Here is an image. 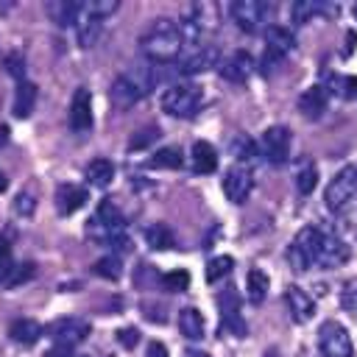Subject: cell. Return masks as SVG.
<instances>
[{
	"label": "cell",
	"mask_w": 357,
	"mask_h": 357,
	"mask_svg": "<svg viewBox=\"0 0 357 357\" xmlns=\"http://www.w3.org/2000/svg\"><path fill=\"white\" fill-rule=\"evenodd\" d=\"M184 47V36H181V28L173 22V20H153L145 33L139 36V50L148 61H156V64H167L173 59H178Z\"/></svg>",
	"instance_id": "1"
},
{
	"label": "cell",
	"mask_w": 357,
	"mask_h": 357,
	"mask_svg": "<svg viewBox=\"0 0 357 357\" xmlns=\"http://www.w3.org/2000/svg\"><path fill=\"white\" fill-rule=\"evenodd\" d=\"M86 234L95 240V243H103V245H112L114 254L120 257V251L126 254L131 248V240L126 237V218L123 212L117 209L114 201H100V206L95 209V215L86 220Z\"/></svg>",
	"instance_id": "2"
},
{
	"label": "cell",
	"mask_w": 357,
	"mask_h": 357,
	"mask_svg": "<svg viewBox=\"0 0 357 357\" xmlns=\"http://www.w3.org/2000/svg\"><path fill=\"white\" fill-rule=\"evenodd\" d=\"M151 86H153V70H151L145 61H134V64H128V67L117 75V81H114V86H112V100H114L117 106L128 109V106H134L137 100H142V98L151 92Z\"/></svg>",
	"instance_id": "3"
},
{
	"label": "cell",
	"mask_w": 357,
	"mask_h": 357,
	"mask_svg": "<svg viewBox=\"0 0 357 357\" xmlns=\"http://www.w3.org/2000/svg\"><path fill=\"white\" fill-rule=\"evenodd\" d=\"M218 25H220V8L215 3H192L190 8H184V22L178 28H181L184 42L190 39L192 45L201 47V42L209 33H215Z\"/></svg>",
	"instance_id": "4"
},
{
	"label": "cell",
	"mask_w": 357,
	"mask_h": 357,
	"mask_svg": "<svg viewBox=\"0 0 357 357\" xmlns=\"http://www.w3.org/2000/svg\"><path fill=\"white\" fill-rule=\"evenodd\" d=\"M324 201H326L329 212H337V215L346 212L357 201V162H351L335 173V178L326 184Z\"/></svg>",
	"instance_id": "5"
},
{
	"label": "cell",
	"mask_w": 357,
	"mask_h": 357,
	"mask_svg": "<svg viewBox=\"0 0 357 357\" xmlns=\"http://www.w3.org/2000/svg\"><path fill=\"white\" fill-rule=\"evenodd\" d=\"M201 103H204V95L195 84H176L162 95V109L178 120L192 117L201 109Z\"/></svg>",
	"instance_id": "6"
},
{
	"label": "cell",
	"mask_w": 357,
	"mask_h": 357,
	"mask_svg": "<svg viewBox=\"0 0 357 357\" xmlns=\"http://www.w3.org/2000/svg\"><path fill=\"white\" fill-rule=\"evenodd\" d=\"M318 234H321L318 226H304L293 237V243L287 248V262L293 265V271H310V268H315V259H318Z\"/></svg>",
	"instance_id": "7"
},
{
	"label": "cell",
	"mask_w": 357,
	"mask_h": 357,
	"mask_svg": "<svg viewBox=\"0 0 357 357\" xmlns=\"http://www.w3.org/2000/svg\"><path fill=\"white\" fill-rule=\"evenodd\" d=\"M318 351L321 357H354L351 335L340 321H324L318 329Z\"/></svg>",
	"instance_id": "8"
},
{
	"label": "cell",
	"mask_w": 357,
	"mask_h": 357,
	"mask_svg": "<svg viewBox=\"0 0 357 357\" xmlns=\"http://www.w3.org/2000/svg\"><path fill=\"white\" fill-rule=\"evenodd\" d=\"M290 142H293V137H290L287 126H271L259 137V153L268 165H284L290 156Z\"/></svg>",
	"instance_id": "9"
},
{
	"label": "cell",
	"mask_w": 357,
	"mask_h": 357,
	"mask_svg": "<svg viewBox=\"0 0 357 357\" xmlns=\"http://www.w3.org/2000/svg\"><path fill=\"white\" fill-rule=\"evenodd\" d=\"M47 335L53 340V346H61V349H73L78 346L86 335H89V321L86 318H59L47 326Z\"/></svg>",
	"instance_id": "10"
},
{
	"label": "cell",
	"mask_w": 357,
	"mask_h": 357,
	"mask_svg": "<svg viewBox=\"0 0 357 357\" xmlns=\"http://www.w3.org/2000/svg\"><path fill=\"white\" fill-rule=\"evenodd\" d=\"M351 251L349 245L329 229H321L318 234V259H315V268H340L343 262H349Z\"/></svg>",
	"instance_id": "11"
},
{
	"label": "cell",
	"mask_w": 357,
	"mask_h": 357,
	"mask_svg": "<svg viewBox=\"0 0 357 357\" xmlns=\"http://www.w3.org/2000/svg\"><path fill=\"white\" fill-rule=\"evenodd\" d=\"M231 17H234V22H237L240 31L257 33V31L265 28L268 6L262 0H237V3H231Z\"/></svg>",
	"instance_id": "12"
},
{
	"label": "cell",
	"mask_w": 357,
	"mask_h": 357,
	"mask_svg": "<svg viewBox=\"0 0 357 357\" xmlns=\"http://www.w3.org/2000/svg\"><path fill=\"white\" fill-rule=\"evenodd\" d=\"M254 190V176H251V167L245 165H231L223 176V195L231 201V204H243Z\"/></svg>",
	"instance_id": "13"
},
{
	"label": "cell",
	"mask_w": 357,
	"mask_h": 357,
	"mask_svg": "<svg viewBox=\"0 0 357 357\" xmlns=\"http://www.w3.org/2000/svg\"><path fill=\"white\" fill-rule=\"evenodd\" d=\"M296 45V36L290 28L284 25H268L265 28V47H268V56L262 64H271V61H282L284 53H290Z\"/></svg>",
	"instance_id": "14"
},
{
	"label": "cell",
	"mask_w": 357,
	"mask_h": 357,
	"mask_svg": "<svg viewBox=\"0 0 357 357\" xmlns=\"http://www.w3.org/2000/svg\"><path fill=\"white\" fill-rule=\"evenodd\" d=\"M67 120H70V128H73L75 134H81V131H89V128H92V95H89V89L78 86V89L73 92Z\"/></svg>",
	"instance_id": "15"
},
{
	"label": "cell",
	"mask_w": 357,
	"mask_h": 357,
	"mask_svg": "<svg viewBox=\"0 0 357 357\" xmlns=\"http://www.w3.org/2000/svg\"><path fill=\"white\" fill-rule=\"evenodd\" d=\"M284 304H287V312H290V321L293 324H307L312 315H315V301L307 290H301L298 284H290L284 290Z\"/></svg>",
	"instance_id": "16"
},
{
	"label": "cell",
	"mask_w": 357,
	"mask_h": 357,
	"mask_svg": "<svg viewBox=\"0 0 357 357\" xmlns=\"http://www.w3.org/2000/svg\"><path fill=\"white\" fill-rule=\"evenodd\" d=\"M218 307H220V318H223V329L234 332V337L245 335V324L240 318V298L234 290H223L218 296Z\"/></svg>",
	"instance_id": "17"
},
{
	"label": "cell",
	"mask_w": 357,
	"mask_h": 357,
	"mask_svg": "<svg viewBox=\"0 0 357 357\" xmlns=\"http://www.w3.org/2000/svg\"><path fill=\"white\" fill-rule=\"evenodd\" d=\"M254 67H257L254 59H251L245 50H237V53H231L229 59L220 61V75H223L226 81H231V84H243V81L251 78Z\"/></svg>",
	"instance_id": "18"
},
{
	"label": "cell",
	"mask_w": 357,
	"mask_h": 357,
	"mask_svg": "<svg viewBox=\"0 0 357 357\" xmlns=\"http://www.w3.org/2000/svg\"><path fill=\"white\" fill-rule=\"evenodd\" d=\"M86 187H78V184H59L56 187V209L59 215H73L78 212L84 204H86Z\"/></svg>",
	"instance_id": "19"
},
{
	"label": "cell",
	"mask_w": 357,
	"mask_h": 357,
	"mask_svg": "<svg viewBox=\"0 0 357 357\" xmlns=\"http://www.w3.org/2000/svg\"><path fill=\"white\" fill-rule=\"evenodd\" d=\"M335 6L332 3H321V0H298V3H293V8H290V17H293V22L296 25H307L310 20H315V17H335Z\"/></svg>",
	"instance_id": "20"
},
{
	"label": "cell",
	"mask_w": 357,
	"mask_h": 357,
	"mask_svg": "<svg viewBox=\"0 0 357 357\" xmlns=\"http://www.w3.org/2000/svg\"><path fill=\"white\" fill-rule=\"evenodd\" d=\"M190 165H192V170L201 173V176L215 173V170H218V151L212 148V142L198 139V142L192 145V151H190Z\"/></svg>",
	"instance_id": "21"
},
{
	"label": "cell",
	"mask_w": 357,
	"mask_h": 357,
	"mask_svg": "<svg viewBox=\"0 0 357 357\" xmlns=\"http://www.w3.org/2000/svg\"><path fill=\"white\" fill-rule=\"evenodd\" d=\"M47 14H50V20H53L56 25L67 28V25H73V22L81 20L84 3H75V0H50V3H47Z\"/></svg>",
	"instance_id": "22"
},
{
	"label": "cell",
	"mask_w": 357,
	"mask_h": 357,
	"mask_svg": "<svg viewBox=\"0 0 357 357\" xmlns=\"http://www.w3.org/2000/svg\"><path fill=\"white\" fill-rule=\"evenodd\" d=\"M212 64H218V47H212V45H201L195 53H190V56L178 64V73H181V75H192V73L209 70Z\"/></svg>",
	"instance_id": "23"
},
{
	"label": "cell",
	"mask_w": 357,
	"mask_h": 357,
	"mask_svg": "<svg viewBox=\"0 0 357 357\" xmlns=\"http://www.w3.org/2000/svg\"><path fill=\"white\" fill-rule=\"evenodd\" d=\"M36 95H39V92H36V84H31V81H20V84H17L14 98H11V112H14L17 120H25V117L33 112Z\"/></svg>",
	"instance_id": "24"
},
{
	"label": "cell",
	"mask_w": 357,
	"mask_h": 357,
	"mask_svg": "<svg viewBox=\"0 0 357 357\" xmlns=\"http://www.w3.org/2000/svg\"><path fill=\"white\" fill-rule=\"evenodd\" d=\"M326 103H329V86H321V84L304 89V95L298 98V109H301L307 117H318V114L326 109Z\"/></svg>",
	"instance_id": "25"
},
{
	"label": "cell",
	"mask_w": 357,
	"mask_h": 357,
	"mask_svg": "<svg viewBox=\"0 0 357 357\" xmlns=\"http://www.w3.org/2000/svg\"><path fill=\"white\" fill-rule=\"evenodd\" d=\"M204 329H206V324H204V315H201L198 307H184L178 312V332L187 340H201L204 337Z\"/></svg>",
	"instance_id": "26"
},
{
	"label": "cell",
	"mask_w": 357,
	"mask_h": 357,
	"mask_svg": "<svg viewBox=\"0 0 357 357\" xmlns=\"http://www.w3.org/2000/svg\"><path fill=\"white\" fill-rule=\"evenodd\" d=\"M8 335L20 346H33L42 337V324H36L33 318H20V321H14L8 326Z\"/></svg>",
	"instance_id": "27"
},
{
	"label": "cell",
	"mask_w": 357,
	"mask_h": 357,
	"mask_svg": "<svg viewBox=\"0 0 357 357\" xmlns=\"http://www.w3.org/2000/svg\"><path fill=\"white\" fill-rule=\"evenodd\" d=\"M100 28H103V20L92 17V14L86 11V6H84V14H81V20H78V28H75L78 45H81V47H92V45L98 42V36H100Z\"/></svg>",
	"instance_id": "28"
},
{
	"label": "cell",
	"mask_w": 357,
	"mask_h": 357,
	"mask_svg": "<svg viewBox=\"0 0 357 357\" xmlns=\"http://www.w3.org/2000/svg\"><path fill=\"white\" fill-rule=\"evenodd\" d=\"M142 237H145V243H148L151 248H156V251H167V248L176 245V237H173V231L167 229V223H148V226L142 229Z\"/></svg>",
	"instance_id": "29"
},
{
	"label": "cell",
	"mask_w": 357,
	"mask_h": 357,
	"mask_svg": "<svg viewBox=\"0 0 357 357\" xmlns=\"http://www.w3.org/2000/svg\"><path fill=\"white\" fill-rule=\"evenodd\" d=\"M112 178H114V165L109 159H92L86 165V181L92 187H100L103 190V187L112 184Z\"/></svg>",
	"instance_id": "30"
},
{
	"label": "cell",
	"mask_w": 357,
	"mask_h": 357,
	"mask_svg": "<svg viewBox=\"0 0 357 357\" xmlns=\"http://www.w3.org/2000/svg\"><path fill=\"white\" fill-rule=\"evenodd\" d=\"M315 184H318V167H315V162L310 156H304L296 165V187H298L301 195H310L315 190Z\"/></svg>",
	"instance_id": "31"
},
{
	"label": "cell",
	"mask_w": 357,
	"mask_h": 357,
	"mask_svg": "<svg viewBox=\"0 0 357 357\" xmlns=\"http://www.w3.org/2000/svg\"><path fill=\"white\" fill-rule=\"evenodd\" d=\"M148 165H151V167H159V170H165V167H167V170H176V167L184 165V156H181L178 148L170 145V148H159V151L148 159Z\"/></svg>",
	"instance_id": "32"
},
{
	"label": "cell",
	"mask_w": 357,
	"mask_h": 357,
	"mask_svg": "<svg viewBox=\"0 0 357 357\" xmlns=\"http://www.w3.org/2000/svg\"><path fill=\"white\" fill-rule=\"evenodd\" d=\"M268 287H271V282H268L265 271H259V268L248 271V298H251V304H262L265 296H268Z\"/></svg>",
	"instance_id": "33"
},
{
	"label": "cell",
	"mask_w": 357,
	"mask_h": 357,
	"mask_svg": "<svg viewBox=\"0 0 357 357\" xmlns=\"http://www.w3.org/2000/svg\"><path fill=\"white\" fill-rule=\"evenodd\" d=\"M231 268H234V259H231L229 254L212 257V259L206 262V282H220V279H226V276L231 273Z\"/></svg>",
	"instance_id": "34"
},
{
	"label": "cell",
	"mask_w": 357,
	"mask_h": 357,
	"mask_svg": "<svg viewBox=\"0 0 357 357\" xmlns=\"http://www.w3.org/2000/svg\"><path fill=\"white\" fill-rule=\"evenodd\" d=\"M14 212L22 218H31L36 212V190L31 184H25L17 195H14Z\"/></svg>",
	"instance_id": "35"
},
{
	"label": "cell",
	"mask_w": 357,
	"mask_h": 357,
	"mask_svg": "<svg viewBox=\"0 0 357 357\" xmlns=\"http://www.w3.org/2000/svg\"><path fill=\"white\" fill-rule=\"evenodd\" d=\"M120 268H123V259L117 254H109V257H103V259L95 262V273L98 276H106V279H117L123 273Z\"/></svg>",
	"instance_id": "36"
},
{
	"label": "cell",
	"mask_w": 357,
	"mask_h": 357,
	"mask_svg": "<svg viewBox=\"0 0 357 357\" xmlns=\"http://www.w3.org/2000/svg\"><path fill=\"white\" fill-rule=\"evenodd\" d=\"M231 151H234V156H237V165H245V167H248V162L257 156V145H254L248 137H237V139L231 142Z\"/></svg>",
	"instance_id": "37"
},
{
	"label": "cell",
	"mask_w": 357,
	"mask_h": 357,
	"mask_svg": "<svg viewBox=\"0 0 357 357\" xmlns=\"http://www.w3.org/2000/svg\"><path fill=\"white\" fill-rule=\"evenodd\" d=\"M162 284H165L170 293H184V290L190 287V273H187V271H170V273L162 279Z\"/></svg>",
	"instance_id": "38"
},
{
	"label": "cell",
	"mask_w": 357,
	"mask_h": 357,
	"mask_svg": "<svg viewBox=\"0 0 357 357\" xmlns=\"http://www.w3.org/2000/svg\"><path fill=\"white\" fill-rule=\"evenodd\" d=\"M3 67H6V73H8V75H14V78H17V84H20V81H25V78H22V75H25V59H22V53H11V56H6Z\"/></svg>",
	"instance_id": "39"
},
{
	"label": "cell",
	"mask_w": 357,
	"mask_h": 357,
	"mask_svg": "<svg viewBox=\"0 0 357 357\" xmlns=\"http://www.w3.org/2000/svg\"><path fill=\"white\" fill-rule=\"evenodd\" d=\"M117 8H120V3H117V0H95V3H89V6H86V11H89L92 17H98V20H103V17L114 14Z\"/></svg>",
	"instance_id": "40"
},
{
	"label": "cell",
	"mask_w": 357,
	"mask_h": 357,
	"mask_svg": "<svg viewBox=\"0 0 357 357\" xmlns=\"http://www.w3.org/2000/svg\"><path fill=\"white\" fill-rule=\"evenodd\" d=\"M156 137H159V128H156V126H148V128H139V131H137V137H134L128 145H131V151H139V148L151 145Z\"/></svg>",
	"instance_id": "41"
},
{
	"label": "cell",
	"mask_w": 357,
	"mask_h": 357,
	"mask_svg": "<svg viewBox=\"0 0 357 357\" xmlns=\"http://www.w3.org/2000/svg\"><path fill=\"white\" fill-rule=\"evenodd\" d=\"M340 304H343L349 312H354V315H357V282H349V284H343V293H340Z\"/></svg>",
	"instance_id": "42"
},
{
	"label": "cell",
	"mask_w": 357,
	"mask_h": 357,
	"mask_svg": "<svg viewBox=\"0 0 357 357\" xmlns=\"http://www.w3.org/2000/svg\"><path fill=\"white\" fill-rule=\"evenodd\" d=\"M11 271H14V265H11V248H8V243L0 240V282L3 284L11 276Z\"/></svg>",
	"instance_id": "43"
},
{
	"label": "cell",
	"mask_w": 357,
	"mask_h": 357,
	"mask_svg": "<svg viewBox=\"0 0 357 357\" xmlns=\"http://www.w3.org/2000/svg\"><path fill=\"white\" fill-rule=\"evenodd\" d=\"M117 343H120V346H126V349H134V346L139 343V332H137L134 326L120 329V332H117Z\"/></svg>",
	"instance_id": "44"
},
{
	"label": "cell",
	"mask_w": 357,
	"mask_h": 357,
	"mask_svg": "<svg viewBox=\"0 0 357 357\" xmlns=\"http://www.w3.org/2000/svg\"><path fill=\"white\" fill-rule=\"evenodd\" d=\"M31 273H33V265H20V268H14V271H11V276L6 279V284H8V287H14V284L25 282Z\"/></svg>",
	"instance_id": "45"
},
{
	"label": "cell",
	"mask_w": 357,
	"mask_h": 357,
	"mask_svg": "<svg viewBox=\"0 0 357 357\" xmlns=\"http://www.w3.org/2000/svg\"><path fill=\"white\" fill-rule=\"evenodd\" d=\"M145 357H170V354H167V346H165V343L151 340V343L145 346Z\"/></svg>",
	"instance_id": "46"
},
{
	"label": "cell",
	"mask_w": 357,
	"mask_h": 357,
	"mask_svg": "<svg viewBox=\"0 0 357 357\" xmlns=\"http://www.w3.org/2000/svg\"><path fill=\"white\" fill-rule=\"evenodd\" d=\"M343 92H346L349 98H357V75H351V78L343 81Z\"/></svg>",
	"instance_id": "47"
},
{
	"label": "cell",
	"mask_w": 357,
	"mask_h": 357,
	"mask_svg": "<svg viewBox=\"0 0 357 357\" xmlns=\"http://www.w3.org/2000/svg\"><path fill=\"white\" fill-rule=\"evenodd\" d=\"M343 215H349V220H351L349 226H351V231L357 234V201H354V204H351V206H349V209H346Z\"/></svg>",
	"instance_id": "48"
},
{
	"label": "cell",
	"mask_w": 357,
	"mask_h": 357,
	"mask_svg": "<svg viewBox=\"0 0 357 357\" xmlns=\"http://www.w3.org/2000/svg\"><path fill=\"white\" fill-rule=\"evenodd\" d=\"M45 357H73V351H70V349H61V346H53Z\"/></svg>",
	"instance_id": "49"
},
{
	"label": "cell",
	"mask_w": 357,
	"mask_h": 357,
	"mask_svg": "<svg viewBox=\"0 0 357 357\" xmlns=\"http://www.w3.org/2000/svg\"><path fill=\"white\" fill-rule=\"evenodd\" d=\"M184 357H209V354H206V351H195V349H192V351H187Z\"/></svg>",
	"instance_id": "50"
},
{
	"label": "cell",
	"mask_w": 357,
	"mask_h": 357,
	"mask_svg": "<svg viewBox=\"0 0 357 357\" xmlns=\"http://www.w3.org/2000/svg\"><path fill=\"white\" fill-rule=\"evenodd\" d=\"M0 190H6V176L0 173Z\"/></svg>",
	"instance_id": "51"
},
{
	"label": "cell",
	"mask_w": 357,
	"mask_h": 357,
	"mask_svg": "<svg viewBox=\"0 0 357 357\" xmlns=\"http://www.w3.org/2000/svg\"><path fill=\"white\" fill-rule=\"evenodd\" d=\"M354 17H357V6H354Z\"/></svg>",
	"instance_id": "52"
}]
</instances>
